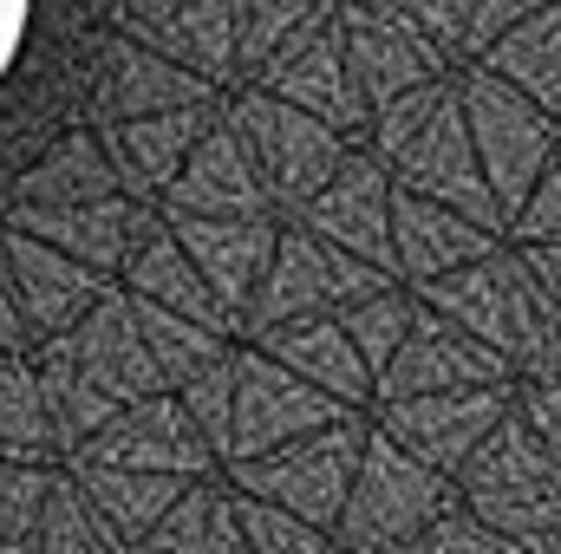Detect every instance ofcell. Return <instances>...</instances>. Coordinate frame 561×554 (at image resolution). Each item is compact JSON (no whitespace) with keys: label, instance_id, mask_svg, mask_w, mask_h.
Returning <instances> with one entry per match:
<instances>
[{"label":"cell","instance_id":"cell-1","mask_svg":"<svg viewBox=\"0 0 561 554\" xmlns=\"http://www.w3.org/2000/svg\"><path fill=\"white\" fill-rule=\"evenodd\" d=\"M26 20H33V0H0V79H7V66L26 39Z\"/></svg>","mask_w":561,"mask_h":554}]
</instances>
